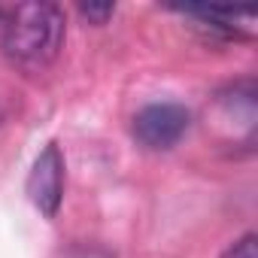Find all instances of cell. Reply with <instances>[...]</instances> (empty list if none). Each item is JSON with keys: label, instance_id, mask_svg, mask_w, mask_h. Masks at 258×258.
<instances>
[{"label": "cell", "instance_id": "6da1fadb", "mask_svg": "<svg viewBox=\"0 0 258 258\" xmlns=\"http://www.w3.org/2000/svg\"><path fill=\"white\" fill-rule=\"evenodd\" d=\"M4 34H0V49L4 58L22 70V73H43L64 46V10L58 4H19L10 13H4Z\"/></svg>", "mask_w": 258, "mask_h": 258}, {"label": "cell", "instance_id": "7a4b0ae2", "mask_svg": "<svg viewBox=\"0 0 258 258\" xmlns=\"http://www.w3.org/2000/svg\"><path fill=\"white\" fill-rule=\"evenodd\" d=\"M191 124V112L182 106V103H173V100H161V103H149L143 106L137 115H134V124L131 131L137 137L140 146L146 149H173L185 131Z\"/></svg>", "mask_w": 258, "mask_h": 258}, {"label": "cell", "instance_id": "3957f363", "mask_svg": "<svg viewBox=\"0 0 258 258\" xmlns=\"http://www.w3.org/2000/svg\"><path fill=\"white\" fill-rule=\"evenodd\" d=\"M28 198L46 219L58 216L61 198H64V155L58 143H49L34 161L28 176Z\"/></svg>", "mask_w": 258, "mask_h": 258}, {"label": "cell", "instance_id": "277c9868", "mask_svg": "<svg viewBox=\"0 0 258 258\" xmlns=\"http://www.w3.org/2000/svg\"><path fill=\"white\" fill-rule=\"evenodd\" d=\"M222 258H258V237L249 231V234H243L240 240H234L225 252H222Z\"/></svg>", "mask_w": 258, "mask_h": 258}, {"label": "cell", "instance_id": "5b68a950", "mask_svg": "<svg viewBox=\"0 0 258 258\" xmlns=\"http://www.w3.org/2000/svg\"><path fill=\"white\" fill-rule=\"evenodd\" d=\"M79 13H82V19H88L94 25H106V19L115 13V7L112 4H82Z\"/></svg>", "mask_w": 258, "mask_h": 258}, {"label": "cell", "instance_id": "8992f818", "mask_svg": "<svg viewBox=\"0 0 258 258\" xmlns=\"http://www.w3.org/2000/svg\"><path fill=\"white\" fill-rule=\"evenodd\" d=\"M0 25H4V10H0Z\"/></svg>", "mask_w": 258, "mask_h": 258}]
</instances>
